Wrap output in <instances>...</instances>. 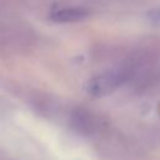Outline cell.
I'll use <instances>...</instances> for the list:
<instances>
[{"instance_id":"6da1fadb","label":"cell","mask_w":160,"mask_h":160,"mask_svg":"<svg viewBox=\"0 0 160 160\" xmlns=\"http://www.w3.org/2000/svg\"><path fill=\"white\" fill-rule=\"evenodd\" d=\"M122 82V75L120 72H106L89 79L85 84V91L91 96H105L116 90Z\"/></svg>"},{"instance_id":"7a4b0ae2","label":"cell","mask_w":160,"mask_h":160,"mask_svg":"<svg viewBox=\"0 0 160 160\" xmlns=\"http://www.w3.org/2000/svg\"><path fill=\"white\" fill-rule=\"evenodd\" d=\"M88 15V10L82 8H66L52 12L50 18L55 22H76L84 20Z\"/></svg>"},{"instance_id":"3957f363","label":"cell","mask_w":160,"mask_h":160,"mask_svg":"<svg viewBox=\"0 0 160 160\" xmlns=\"http://www.w3.org/2000/svg\"><path fill=\"white\" fill-rule=\"evenodd\" d=\"M148 19L150 22H152L155 25H160V8L150 10L148 12Z\"/></svg>"}]
</instances>
